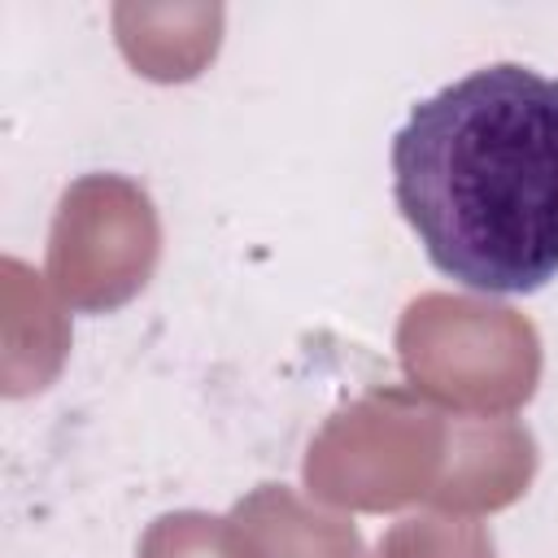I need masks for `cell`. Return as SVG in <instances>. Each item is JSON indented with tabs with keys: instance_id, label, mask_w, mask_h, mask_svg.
<instances>
[{
	"instance_id": "1",
	"label": "cell",
	"mask_w": 558,
	"mask_h": 558,
	"mask_svg": "<svg viewBox=\"0 0 558 558\" xmlns=\"http://www.w3.org/2000/svg\"><path fill=\"white\" fill-rule=\"evenodd\" d=\"M392 201L427 262L484 296L558 279V78L480 65L392 135Z\"/></svg>"
}]
</instances>
